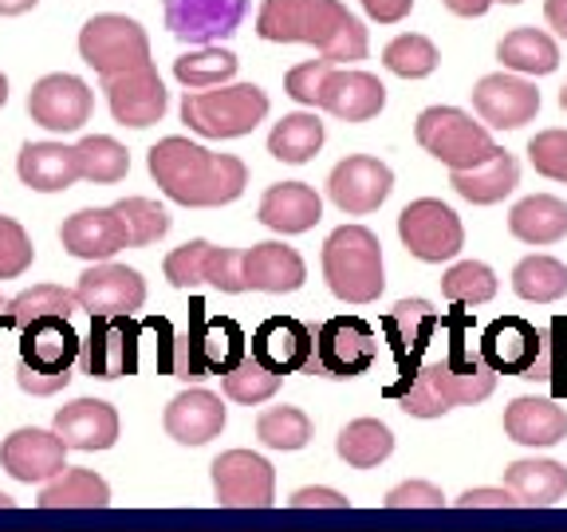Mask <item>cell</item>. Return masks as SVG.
<instances>
[{"mask_svg":"<svg viewBox=\"0 0 567 532\" xmlns=\"http://www.w3.org/2000/svg\"><path fill=\"white\" fill-rule=\"evenodd\" d=\"M528 158L536 174L551 177V182H567V131H559V126L540 131L528 142Z\"/></svg>","mask_w":567,"mask_h":532,"instance_id":"obj_49","label":"cell"},{"mask_svg":"<svg viewBox=\"0 0 567 532\" xmlns=\"http://www.w3.org/2000/svg\"><path fill=\"white\" fill-rule=\"evenodd\" d=\"M17 174L35 194H60V190H71L80 182L75 151L63 142H24L17 158Z\"/></svg>","mask_w":567,"mask_h":532,"instance_id":"obj_29","label":"cell"},{"mask_svg":"<svg viewBox=\"0 0 567 532\" xmlns=\"http://www.w3.org/2000/svg\"><path fill=\"white\" fill-rule=\"evenodd\" d=\"M292 509H347L351 501H347L343 493H336V489H323V485H308V489H296L292 501H288Z\"/></svg>","mask_w":567,"mask_h":532,"instance_id":"obj_54","label":"cell"},{"mask_svg":"<svg viewBox=\"0 0 567 532\" xmlns=\"http://www.w3.org/2000/svg\"><path fill=\"white\" fill-rule=\"evenodd\" d=\"M52 434L63 442V450H111L118 442V415L103 399H75L55 410Z\"/></svg>","mask_w":567,"mask_h":532,"instance_id":"obj_26","label":"cell"},{"mask_svg":"<svg viewBox=\"0 0 567 532\" xmlns=\"http://www.w3.org/2000/svg\"><path fill=\"white\" fill-rule=\"evenodd\" d=\"M35 248L32 237L24 233V225L12 217H0V280H17L32 268Z\"/></svg>","mask_w":567,"mask_h":532,"instance_id":"obj_48","label":"cell"},{"mask_svg":"<svg viewBox=\"0 0 567 532\" xmlns=\"http://www.w3.org/2000/svg\"><path fill=\"white\" fill-rule=\"evenodd\" d=\"M209 470H213V493H217L221 505L268 509L276 501V473L260 453L225 450Z\"/></svg>","mask_w":567,"mask_h":532,"instance_id":"obj_17","label":"cell"},{"mask_svg":"<svg viewBox=\"0 0 567 532\" xmlns=\"http://www.w3.org/2000/svg\"><path fill=\"white\" fill-rule=\"evenodd\" d=\"M450 186L457 190L465 202H473V205H496V202H505V197L513 194L516 186H520V166H516L513 154L496 146V151L488 154L481 166L453 170Z\"/></svg>","mask_w":567,"mask_h":532,"instance_id":"obj_32","label":"cell"},{"mask_svg":"<svg viewBox=\"0 0 567 532\" xmlns=\"http://www.w3.org/2000/svg\"><path fill=\"white\" fill-rule=\"evenodd\" d=\"M248 12V0H166V28L186 44L229 40Z\"/></svg>","mask_w":567,"mask_h":532,"instance_id":"obj_20","label":"cell"},{"mask_svg":"<svg viewBox=\"0 0 567 532\" xmlns=\"http://www.w3.org/2000/svg\"><path fill=\"white\" fill-rule=\"evenodd\" d=\"M559 106H564V111H567V88L559 91Z\"/></svg>","mask_w":567,"mask_h":532,"instance_id":"obj_63","label":"cell"},{"mask_svg":"<svg viewBox=\"0 0 567 532\" xmlns=\"http://www.w3.org/2000/svg\"><path fill=\"white\" fill-rule=\"evenodd\" d=\"M248 359H257L272 375H303L311 359V328L296 316H268L252 331Z\"/></svg>","mask_w":567,"mask_h":532,"instance_id":"obj_23","label":"cell"},{"mask_svg":"<svg viewBox=\"0 0 567 532\" xmlns=\"http://www.w3.org/2000/svg\"><path fill=\"white\" fill-rule=\"evenodd\" d=\"M162 422H166V434L177 446H205L225 430V407L213 390L189 387L169 399Z\"/></svg>","mask_w":567,"mask_h":532,"instance_id":"obj_28","label":"cell"},{"mask_svg":"<svg viewBox=\"0 0 567 532\" xmlns=\"http://www.w3.org/2000/svg\"><path fill=\"white\" fill-rule=\"evenodd\" d=\"M417 146L425 154H434L437 162H445L453 170H473L496 151L488 126L473 123V115L457 111V106H430L417 115Z\"/></svg>","mask_w":567,"mask_h":532,"instance_id":"obj_9","label":"cell"},{"mask_svg":"<svg viewBox=\"0 0 567 532\" xmlns=\"http://www.w3.org/2000/svg\"><path fill=\"white\" fill-rule=\"evenodd\" d=\"M505 434L520 446H556L567 438V410L556 407L551 399H536V395H520L508 402L505 410Z\"/></svg>","mask_w":567,"mask_h":532,"instance_id":"obj_31","label":"cell"},{"mask_svg":"<svg viewBox=\"0 0 567 532\" xmlns=\"http://www.w3.org/2000/svg\"><path fill=\"white\" fill-rule=\"evenodd\" d=\"M106 91V106H111V115H115L118 126H154L162 115H166V88L158 80V68L146 63V68H134L126 75H115V80H103Z\"/></svg>","mask_w":567,"mask_h":532,"instance_id":"obj_21","label":"cell"},{"mask_svg":"<svg viewBox=\"0 0 567 532\" xmlns=\"http://www.w3.org/2000/svg\"><path fill=\"white\" fill-rule=\"evenodd\" d=\"M221 387L233 402H240V407H260V402H268L276 390H280V375L265 371L257 359H245L237 371L225 375Z\"/></svg>","mask_w":567,"mask_h":532,"instance_id":"obj_47","label":"cell"},{"mask_svg":"<svg viewBox=\"0 0 567 532\" xmlns=\"http://www.w3.org/2000/svg\"><path fill=\"white\" fill-rule=\"evenodd\" d=\"M496 60L505 63V68L520 71V75H551L559 68V48L540 28H516V32H508L501 40Z\"/></svg>","mask_w":567,"mask_h":532,"instance_id":"obj_36","label":"cell"},{"mask_svg":"<svg viewBox=\"0 0 567 532\" xmlns=\"http://www.w3.org/2000/svg\"><path fill=\"white\" fill-rule=\"evenodd\" d=\"M240 273H245V288L252 293H296L308 280V268H303V257L292 245L284 241H260L240 257Z\"/></svg>","mask_w":567,"mask_h":532,"instance_id":"obj_27","label":"cell"},{"mask_svg":"<svg viewBox=\"0 0 567 532\" xmlns=\"http://www.w3.org/2000/svg\"><path fill=\"white\" fill-rule=\"evenodd\" d=\"M115 213L123 217L131 248L154 245L169 233V213L151 197H123V202H115Z\"/></svg>","mask_w":567,"mask_h":532,"instance_id":"obj_46","label":"cell"},{"mask_svg":"<svg viewBox=\"0 0 567 532\" xmlns=\"http://www.w3.org/2000/svg\"><path fill=\"white\" fill-rule=\"evenodd\" d=\"M205 253H209V241H186L182 248H174L166 257V265H162L166 280L174 284V288H194V284H202Z\"/></svg>","mask_w":567,"mask_h":532,"instance_id":"obj_51","label":"cell"},{"mask_svg":"<svg viewBox=\"0 0 567 532\" xmlns=\"http://www.w3.org/2000/svg\"><path fill=\"white\" fill-rule=\"evenodd\" d=\"M257 438L268 450H303L311 442V418L300 407H268L257 418Z\"/></svg>","mask_w":567,"mask_h":532,"instance_id":"obj_43","label":"cell"},{"mask_svg":"<svg viewBox=\"0 0 567 532\" xmlns=\"http://www.w3.org/2000/svg\"><path fill=\"white\" fill-rule=\"evenodd\" d=\"M323 146V123L308 111H296V115H284L280 123L268 134V154L276 162H288V166H303L311 162Z\"/></svg>","mask_w":567,"mask_h":532,"instance_id":"obj_38","label":"cell"},{"mask_svg":"<svg viewBox=\"0 0 567 532\" xmlns=\"http://www.w3.org/2000/svg\"><path fill=\"white\" fill-rule=\"evenodd\" d=\"M80 336L71 328V319L52 316L35 319L20 331V364L17 382L28 395H55L71 382V367L80 364Z\"/></svg>","mask_w":567,"mask_h":532,"instance_id":"obj_6","label":"cell"},{"mask_svg":"<svg viewBox=\"0 0 567 532\" xmlns=\"http://www.w3.org/2000/svg\"><path fill=\"white\" fill-rule=\"evenodd\" d=\"M257 217L276 233H308L323 217V202L308 182H276L260 197Z\"/></svg>","mask_w":567,"mask_h":532,"instance_id":"obj_30","label":"cell"},{"mask_svg":"<svg viewBox=\"0 0 567 532\" xmlns=\"http://www.w3.org/2000/svg\"><path fill=\"white\" fill-rule=\"evenodd\" d=\"M265 115L268 95L257 83L186 91V99H182V123L202 134V139H240V134H252Z\"/></svg>","mask_w":567,"mask_h":532,"instance_id":"obj_7","label":"cell"},{"mask_svg":"<svg viewBox=\"0 0 567 532\" xmlns=\"http://www.w3.org/2000/svg\"><path fill=\"white\" fill-rule=\"evenodd\" d=\"M513 293L532 304H556L567 296V265L556 257H524L513 268Z\"/></svg>","mask_w":567,"mask_h":532,"instance_id":"obj_41","label":"cell"},{"mask_svg":"<svg viewBox=\"0 0 567 532\" xmlns=\"http://www.w3.org/2000/svg\"><path fill=\"white\" fill-rule=\"evenodd\" d=\"M382 63H386V71L402 75V80H425L437 68V48L417 32L394 35L386 44V52H382Z\"/></svg>","mask_w":567,"mask_h":532,"instance_id":"obj_45","label":"cell"},{"mask_svg":"<svg viewBox=\"0 0 567 532\" xmlns=\"http://www.w3.org/2000/svg\"><path fill=\"white\" fill-rule=\"evenodd\" d=\"M12 505H17V501H12L9 493H0V509H12Z\"/></svg>","mask_w":567,"mask_h":532,"instance_id":"obj_61","label":"cell"},{"mask_svg":"<svg viewBox=\"0 0 567 532\" xmlns=\"http://www.w3.org/2000/svg\"><path fill=\"white\" fill-rule=\"evenodd\" d=\"M91 111H95L91 88L80 75H68V71L44 75V80L28 91V115H32L35 126H44V131L55 134L80 131L91 119Z\"/></svg>","mask_w":567,"mask_h":532,"instance_id":"obj_15","label":"cell"},{"mask_svg":"<svg viewBox=\"0 0 567 532\" xmlns=\"http://www.w3.org/2000/svg\"><path fill=\"white\" fill-rule=\"evenodd\" d=\"M379 359V336L367 319L359 316H331L311 331V359L303 375H319V379H359L367 375Z\"/></svg>","mask_w":567,"mask_h":532,"instance_id":"obj_8","label":"cell"},{"mask_svg":"<svg viewBox=\"0 0 567 532\" xmlns=\"http://www.w3.org/2000/svg\"><path fill=\"white\" fill-rule=\"evenodd\" d=\"M473 106H477V115L488 126H496V131H520L540 111V91H536V83L501 71V75H485L473 88Z\"/></svg>","mask_w":567,"mask_h":532,"instance_id":"obj_24","label":"cell"},{"mask_svg":"<svg viewBox=\"0 0 567 532\" xmlns=\"http://www.w3.org/2000/svg\"><path fill=\"white\" fill-rule=\"evenodd\" d=\"M177 83H186L189 91H213L229 83L237 75V55L225 52V48H197L174 60Z\"/></svg>","mask_w":567,"mask_h":532,"instance_id":"obj_42","label":"cell"},{"mask_svg":"<svg viewBox=\"0 0 567 532\" xmlns=\"http://www.w3.org/2000/svg\"><path fill=\"white\" fill-rule=\"evenodd\" d=\"M40 0H0V17H20V12L35 9Z\"/></svg>","mask_w":567,"mask_h":532,"instance_id":"obj_59","label":"cell"},{"mask_svg":"<svg viewBox=\"0 0 567 532\" xmlns=\"http://www.w3.org/2000/svg\"><path fill=\"white\" fill-rule=\"evenodd\" d=\"M457 505L465 509H485V505H516V497L508 489H465L457 497Z\"/></svg>","mask_w":567,"mask_h":532,"instance_id":"obj_56","label":"cell"},{"mask_svg":"<svg viewBox=\"0 0 567 532\" xmlns=\"http://www.w3.org/2000/svg\"><path fill=\"white\" fill-rule=\"evenodd\" d=\"M142 324L134 316H91L87 344L80 351V367L91 379H123L138 371Z\"/></svg>","mask_w":567,"mask_h":532,"instance_id":"obj_14","label":"cell"},{"mask_svg":"<svg viewBox=\"0 0 567 532\" xmlns=\"http://www.w3.org/2000/svg\"><path fill=\"white\" fill-rule=\"evenodd\" d=\"M382 336L390 344V355H394V375L399 379L390 382L386 395L399 399L402 390L417 379L422 371V359L430 351V339L437 336V311L430 300H399L382 319Z\"/></svg>","mask_w":567,"mask_h":532,"instance_id":"obj_11","label":"cell"},{"mask_svg":"<svg viewBox=\"0 0 567 532\" xmlns=\"http://www.w3.org/2000/svg\"><path fill=\"white\" fill-rule=\"evenodd\" d=\"M60 241L71 257L99 260V265L111 260L115 253H123V248H131V237H126V225L115 213V205L71 213L68 222L60 225Z\"/></svg>","mask_w":567,"mask_h":532,"instance_id":"obj_25","label":"cell"},{"mask_svg":"<svg viewBox=\"0 0 567 532\" xmlns=\"http://www.w3.org/2000/svg\"><path fill=\"white\" fill-rule=\"evenodd\" d=\"M80 55L87 68H95L99 80H115V75L151 63V40H146V28L138 20L103 12V17H91L83 24Z\"/></svg>","mask_w":567,"mask_h":532,"instance_id":"obj_10","label":"cell"},{"mask_svg":"<svg viewBox=\"0 0 567 532\" xmlns=\"http://www.w3.org/2000/svg\"><path fill=\"white\" fill-rule=\"evenodd\" d=\"M544 17H548V24L567 40V0H548V4H544Z\"/></svg>","mask_w":567,"mask_h":532,"instance_id":"obj_58","label":"cell"},{"mask_svg":"<svg viewBox=\"0 0 567 532\" xmlns=\"http://www.w3.org/2000/svg\"><path fill=\"white\" fill-rule=\"evenodd\" d=\"M146 166H151V177L158 182L162 194L177 205H189V209L229 205L248 186V170L237 154H213L182 134L154 142Z\"/></svg>","mask_w":567,"mask_h":532,"instance_id":"obj_2","label":"cell"},{"mask_svg":"<svg viewBox=\"0 0 567 532\" xmlns=\"http://www.w3.org/2000/svg\"><path fill=\"white\" fill-rule=\"evenodd\" d=\"M75 300L91 316H131L146 304V280L138 268L126 265H91L75 284Z\"/></svg>","mask_w":567,"mask_h":532,"instance_id":"obj_19","label":"cell"},{"mask_svg":"<svg viewBox=\"0 0 567 532\" xmlns=\"http://www.w3.org/2000/svg\"><path fill=\"white\" fill-rule=\"evenodd\" d=\"M470 311L453 308L445 319H437V328L450 331V351L442 359L422 364L417 379L399 395L402 410L414 418H442L453 407H477L488 399L496 387V375L481 364V355L470 347Z\"/></svg>","mask_w":567,"mask_h":532,"instance_id":"obj_1","label":"cell"},{"mask_svg":"<svg viewBox=\"0 0 567 532\" xmlns=\"http://www.w3.org/2000/svg\"><path fill=\"white\" fill-rule=\"evenodd\" d=\"M363 4V12L371 20H379V24H399V20L410 17V9H414V0H359Z\"/></svg>","mask_w":567,"mask_h":532,"instance_id":"obj_55","label":"cell"},{"mask_svg":"<svg viewBox=\"0 0 567 532\" xmlns=\"http://www.w3.org/2000/svg\"><path fill=\"white\" fill-rule=\"evenodd\" d=\"M4 308H9V300H0V331H4Z\"/></svg>","mask_w":567,"mask_h":532,"instance_id":"obj_62","label":"cell"},{"mask_svg":"<svg viewBox=\"0 0 567 532\" xmlns=\"http://www.w3.org/2000/svg\"><path fill=\"white\" fill-rule=\"evenodd\" d=\"M505 489L516 505H556L567 493V470L548 458H524L505 470Z\"/></svg>","mask_w":567,"mask_h":532,"instance_id":"obj_34","label":"cell"},{"mask_svg":"<svg viewBox=\"0 0 567 532\" xmlns=\"http://www.w3.org/2000/svg\"><path fill=\"white\" fill-rule=\"evenodd\" d=\"M9 103V80H4V75H0V106Z\"/></svg>","mask_w":567,"mask_h":532,"instance_id":"obj_60","label":"cell"},{"mask_svg":"<svg viewBox=\"0 0 567 532\" xmlns=\"http://www.w3.org/2000/svg\"><path fill=\"white\" fill-rule=\"evenodd\" d=\"M75 311H80L75 293H68V288H60V284H35V288H28V293H20L9 300V308H4V328L24 331L28 324H35V319H52V316L71 319Z\"/></svg>","mask_w":567,"mask_h":532,"instance_id":"obj_39","label":"cell"},{"mask_svg":"<svg viewBox=\"0 0 567 532\" xmlns=\"http://www.w3.org/2000/svg\"><path fill=\"white\" fill-rule=\"evenodd\" d=\"M544 339H548V351H544L536 382H548L556 395H564L567 390V316L551 319V336H544Z\"/></svg>","mask_w":567,"mask_h":532,"instance_id":"obj_52","label":"cell"},{"mask_svg":"<svg viewBox=\"0 0 567 532\" xmlns=\"http://www.w3.org/2000/svg\"><path fill=\"white\" fill-rule=\"evenodd\" d=\"M142 328L162 336V375L182 382H202L209 375H229L248 359V336L233 316H209L205 300H189V328L174 331L166 316H151Z\"/></svg>","mask_w":567,"mask_h":532,"instance_id":"obj_3","label":"cell"},{"mask_svg":"<svg viewBox=\"0 0 567 532\" xmlns=\"http://www.w3.org/2000/svg\"><path fill=\"white\" fill-rule=\"evenodd\" d=\"M394 190V174L386 162L371 158V154H351L343 158L328 177V194L347 217H367L374 213Z\"/></svg>","mask_w":567,"mask_h":532,"instance_id":"obj_18","label":"cell"},{"mask_svg":"<svg viewBox=\"0 0 567 532\" xmlns=\"http://www.w3.org/2000/svg\"><path fill=\"white\" fill-rule=\"evenodd\" d=\"M311 106H323L343 123H367L386 106V88L371 71H347V68H323L319 71Z\"/></svg>","mask_w":567,"mask_h":532,"instance_id":"obj_16","label":"cell"},{"mask_svg":"<svg viewBox=\"0 0 567 532\" xmlns=\"http://www.w3.org/2000/svg\"><path fill=\"white\" fill-rule=\"evenodd\" d=\"M442 4L457 17H485L493 9V0H442Z\"/></svg>","mask_w":567,"mask_h":532,"instance_id":"obj_57","label":"cell"},{"mask_svg":"<svg viewBox=\"0 0 567 532\" xmlns=\"http://www.w3.org/2000/svg\"><path fill=\"white\" fill-rule=\"evenodd\" d=\"M257 35L272 44H311L331 68L367 60L363 20L339 0H265Z\"/></svg>","mask_w":567,"mask_h":532,"instance_id":"obj_4","label":"cell"},{"mask_svg":"<svg viewBox=\"0 0 567 532\" xmlns=\"http://www.w3.org/2000/svg\"><path fill=\"white\" fill-rule=\"evenodd\" d=\"M399 237L410 257L425 260V265L453 260L461 253V245H465L461 217L437 197H417L399 213Z\"/></svg>","mask_w":567,"mask_h":532,"instance_id":"obj_13","label":"cell"},{"mask_svg":"<svg viewBox=\"0 0 567 532\" xmlns=\"http://www.w3.org/2000/svg\"><path fill=\"white\" fill-rule=\"evenodd\" d=\"M501 4H520V0H501Z\"/></svg>","mask_w":567,"mask_h":532,"instance_id":"obj_64","label":"cell"},{"mask_svg":"<svg viewBox=\"0 0 567 532\" xmlns=\"http://www.w3.org/2000/svg\"><path fill=\"white\" fill-rule=\"evenodd\" d=\"M544 351L548 339L536 324H528L524 316H501L481 331V364L493 375H516V379H532L540 375Z\"/></svg>","mask_w":567,"mask_h":532,"instance_id":"obj_12","label":"cell"},{"mask_svg":"<svg viewBox=\"0 0 567 532\" xmlns=\"http://www.w3.org/2000/svg\"><path fill=\"white\" fill-rule=\"evenodd\" d=\"M75 166H80V177L95 182V186H115L123 182L126 170H131V154H126L123 142L106 139V134H87L75 146Z\"/></svg>","mask_w":567,"mask_h":532,"instance_id":"obj_40","label":"cell"},{"mask_svg":"<svg viewBox=\"0 0 567 532\" xmlns=\"http://www.w3.org/2000/svg\"><path fill=\"white\" fill-rule=\"evenodd\" d=\"M442 296L453 308H470V304H488L496 296V273L481 260H461L442 276Z\"/></svg>","mask_w":567,"mask_h":532,"instance_id":"obj_44","label":"cell"},{"mask_svg":"<svg viewBox=\"0 0 567 532\" xmlns=\"http://www.w3.org/2000/svg\"><path fill=\"white\" fill-rule=\"evenodd\" d=\"M508 229L524 245H556L567 237V205L551 194H532L513 205Z\"/></svg>","mask_w":567,"mask_h":532,"instance_id":"obj_33","label":"cell"},{"mask_svg":"<svg viewBox=\"0 0 567 532\" xmlns=\"http://www.w3.org/2000/svg\"><path fill=\"white\" fill-rule=\"evenodd\" d=\"M0 470L9 478L24 481H52L68 470V450L52 430H40V426H24V430H12L4 442H0Z\"/></svg>","mask_w":567,"mask_h":532,"instance_id":"obj_22","label":"cell"},{"mask_svg":"<svg viewBox=\"0 0 567 532\" xmlns=\"http://www.w3.org/2000/svg\"><path fill=\"white\" fill-rule=\"evenodd\" d=\"M40 509H103L111 505V485L91 470H63L60 478H52L40 497Z\"/></svg>","mask_w":567,"mask_h":532,"instance_id":"obj_37","label":"cell"},{"mask_svg":"<svg viewBox=\"0 0 567 532\" xmlns=\"http://www.w3.org/2000/svg\"><path fill=\"white\" fill-rule=\"evenodd\" d=\"M323 276L328 288L347 304H371L386 288L382 245L367 225H339L323 241Z\"/></svg>","mask_w":567,"mask_h":532,"instance_id":"obj_5","label":"cell"},{"mask_svg":"<svg viewBox=\"0 0 567 532\" xmlns=\"http://www.w3.org/2000/svg\"><path fill=\"white\" fill-rule=\"evenodd\" d=\"M386 505L390 509H406V505L437 509V505H445V497H442V489L430 485V481H402V485H394L386 493Z\"/></svg>","mask_w":567,"mask_h":532,"instance_id":"obj_53","label":"cell"},{"mask_svg":"<svg viewBox=\"0 0 567 532\" xmlns=\"http://www.w3.org/2000/svg\"><path fill=\"white\" fill-rule=\"evenodd\" d=\"M240 257L245 253H237V248H217L209 245V253H205V268H202V284H213L217 293H248L245 288V273H240Z\"/></svg>","mask_w":567,"mask_h":532,"instance_id":"obj_50","label":"cell"},{"mask_svg":"<svg viewBox=\"0 0 567 532\" xmlns=\"http://www.w3.org/2000/svg\"><path fill=\"white\" fill-rule=\"evenodd\" d=\"M336 453L351 470H374V466H382L394 453V434L379 418H354V422H347L339 430Z\"/></svg>","mask_w":567,"mask_h":532,"instance_id":"obj_35","label":"cell"}]
</instances>
